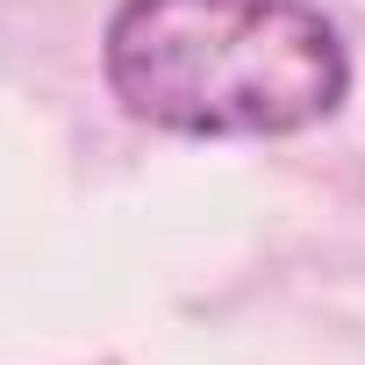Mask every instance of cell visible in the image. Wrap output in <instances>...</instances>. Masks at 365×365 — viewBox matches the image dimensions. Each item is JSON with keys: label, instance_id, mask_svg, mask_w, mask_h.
<instances>
[{"label": "cell", "instance_id": "obj_1", "mask_svg": "<svg viewBox=\"0 0 365 365\" xmlns=\"http://www.w3.org/2000/svg\"><path fill=\"white\" fill-rule=\"evenodd\" d=\"M101 79L122 115L165 136L258 143L329 122L351 51L315 0H115Z\"/></svg>", "mask_w": 365, "mask_h": 365}]
</instances>
